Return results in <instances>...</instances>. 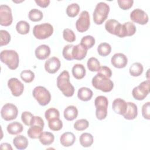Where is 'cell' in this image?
Returning a JSON list of instances; mask_svg holds the SVG:
<instances>
[{"label":"cell","mask_w":150,"mask_h":150,"mask_svg":"<svg viewBox=\"0 0 150 150\" xmlns=\"http://www.w3.org/2000/svg\"><path fill=\"white\" fill-rule=\"evenodd\" d=\"M122 25L117 20L111 19L106 21L105 23V28L106 30L111 33L119 36Z\"/></svg>","instance_id":"cell-15"},{"label":"cell","mask_w":150,"mask_h":150,"mask_svg":"<svg viewBox=\"0 0 150 150\" xmlns=\"http://www.w3.org/2000/svg\"><path fill=\"white\" fill-rule=\"evenodd\" d=\"M53 33V27L49 23L36 25L33 27V34L38 39H45L49 38Z\"/></svg>","instance_id":"cell-7"},{"label":"cell","mask_w":150,"mask_h":150,"mask_svg":"<svg viewBox=\"0 0 150 150\" xmlns=\"http://www.w3.org/2000/svg\"><path fill=\"white\" fill-rule=\"evenodd\" d=\"M93 91L91 89L87 87H81L79 89L77 93L78 98L83 101H87L91 100L93 97Z\"/></svg>","instance_id":"cell-26"},{"label":"cell","mask_w":150,"mask_h":150,"mask_svg":"<svg viewBox=\"0 0 150 150\" xmlns=\"http://www.w3.org/2000/svg\"><path fill=\"white\" fill-rule=\"evenodd\" d=\"M45 117L47 121L60 117L59 110L55 108H50L47 109L45 113Z\"/></svg>","instance_id":"cell-40"},{"label":"cell","mask_w":150,"mask_h":150,"mask_svg":"<svg viewBox=\"0 0 150 150\" xmlns=\"http://www.w3.org/2000/svg\"><path fill=\"white\" fill-rule=\"evenodd\" d=\"M87 50L88 49H87L80 43L76 46L74 45L72 52L73 59L77 60H83L86 56Z\"/></svg>","instance_id":"cell-20"},{"label":"cell","mask_w":150,"mask_h":150,"mask_svg":"<svg viewBox=\"0 0 150 150\" xmlns=\"http://www.w3.org/2000/svg\"><path fill=\"white\" fill-rule=\"evenodd\" d=\"M131 21L139 25H145L148 22V16L146 13L139 8L134 9L130 13Z\"/></svg>","instance_id":"cell-13"},{"label":"cell","mask_w":150,"mask_h":150,"mask_svg":"<svg viewBox=\"0 0 150 150\" xmlns=\"http://www.w3.org/2000/svg\"><path fill=\"white\" fill-rule=\"evenodd\" d=\"M7 131L11 135H18L21 133L23 130L22 124L18 121L9 123L6 127Z\"/></svg>","instance_id":"cell-25"},{"label":"cell","mask_w":150,"mask_h":150,"mask_svg":"<svg viewBox=\"0 0 150 150\" xmlns=\"http://www.w3.org/2000/svg\"><path fill=\"white\" fill-rule=\"evenodd\" d=\"M1 148L2 149H10V150H12V147L8 143H2L1 144Z\"/></svg>","instance_id":"cell-50"},{"label":"cell","mask_w":150,"mask_h":150,"mask_svg":"<svg viewBox=\"0 0 150 150\" xmlns=\"http://www.w3.org/2000/svg\"><path fill=\"white\" fill-rule=\"evenodd\" d=\"M117 2L120 8L123 10H127L132 6L133 0H118Z\"/></svg>","instance_id":"cell-46"},{"label":"cell","mask_w":150,"mask_h":150,"mask_svg":"<svg viewBox=\"0 0 150 150\" xmlns=\"http://www.w3.org/2000/svg\"><path fill=\"white\" fill-rule=\"evenodd\" d=\"M74 45H67L65 46L63 49L62 54L63 57L67 60H73L72 52L73 48Z\"/></svg>","instance_id":"cell-43"},{"label":"cell","mask_w":150,"mask_h":150,"mask_svg":"<svg viewBox=\"0 0 150 150\" xmlns=\"http://www.w3.org/2000/svg\"><path fill=\"white\" fill-rule=\"evenodd\" d=\"M86 73L84 66L81 64H76L72 68V74L76 79H83Z\"/></svg>","instance_id":"cell-28"},{"label":"cell","mask_w":150,"mask_h":150,"mask_svg":"<svg viewBox=\"0 0 150 150\" xmlns=\"http://www.w3.org/2000/svg\"><path fill=\"white\" fill-rule=\"evenodd\" d=\"M98 73H101V74L107 77L108 78H110L112 76V71L111 69L105 66H103L100 67V70L98 71Z\"/></svg>","instance_id":"cell-48"},{"label":"cell","mask_w":150,"mask_h":150,"mask_svg":"<svg viewBox=\"0 0 150 150\" xmlns=\"http://www.w3.org/2000/svg\"><path fill=\"white\" fill-rule=\"evenodd\" d=\"M89 126L88 121L86 119L77 120L74 124V128L77 131H81L87 129Z\"/></svg>","instance_id":"cell-41"},{"label":"cell","mask_w":150,"mask_h":150,"mask_svg":"<svg viewBox=\"0 0 150 150\" xmlns=\"http://www.w3.org/2000/svg\"><path fill=\"white\" fill-rule=\"evenodd\" d=\"M57 86L66 97H70L73 96L74 88L70 82V75L67 71L64 70L58 76Z\"/></svg>","instance_id":"cell-1"},{"label":"cell","mask_w":150,"mask_h":150,"mask_svg":"<svg viewBox=\"0 0 150 150\" xmlns=\"http://www.w3.org/2000/svg\"><path fill=\"white\" fill-rule=\"evenodd\" d=\"M18 114V108L15 105L11 103L5 104L1 110V117L5 121H11L15 119Z\"/></svg>","instance_id":"cell-10"},{"label":"cell","mask_w":150,"mask_h":150,"mask_svg":"<svg viewBox=\"0 0 150 150\" xmlns=\"http://www.w3.org/2000/svg\"><path fill=\"white\" fill-rule=\"evenodd\" d=\"M63 39L68 42H73L76 40V35L74 32L70 29H64L63 32Z\"/></svg>","instance_id":"cell-44"},{"label":"cell","mask_w":150,"mask_h":150,"mask_svg":"<svg viewBox=\"0 0 150 150\" xmlns=\"http://www.w3.org/2000/svg\"><path fill=\"white\" fill-rule=\"evenodd\" d=\"M111 52V47L108 43H101L97 47V52L101 56H107Z\"/></svg>","instance_id":"cell-33"},{"label":"cell","mask_w":150,"mask_h":150,"mask_svg":"<svg viewBox=\"0 0 150 150\" xmlns=\"http://www.w3.org/2000/svg\"><path fill=\"white\" fill-rule=\"evenodd\" d=\"M16 29L19 34L26 35L29 32L30 25L25 21H20L16 23Z\"/></svg>","instance_id":"cell-32"},{"label":"cell","mask_w":150,"mask_h":150,"mask_svg":"<svg viewBox=\"0 0 150 150\" xmlns=\"http://www.w3.org/2000/svg\"><path fill=\"white\" fill-rule=\"evenodd\" d=\"M0 46L7 45L11 41V38L9 33L5 30H0Z\"/></svg>","instance_id":"cell-42"},{"label":"cell","mask_w":150,"mask_h":150,"mask_svg":"<svg viewBox=\"0 0 150 150\" xmlns=\"http://www.w3.org/2000/svg\"><path fill=\"white\" fill-rule=\"evenodd\" d=\"M144 70L143 66L139 62H135L130 66L129 71L130 74L134 77H138L142 74Z\"/></svg>","instance_id":"cell-31"},{"label":"cell","mask_w":150,"mask_h":150,"mask_svg":"<svg viewBox=\"0 0 150 150\" xmlns=\"http://www.w3.org/2000/svg\"><path fill=\"white\" fill-rule=\"evenodd\" d=\"M80 9V6L77 3L71 4L66 8V13L69 17L74 18L78 15Z\"/></svg>","instance_id":"cell-34"},{"label":"cell","mask_w":150,"mask_h":150,"mask_svg":"<svg viewBox=\"0 0 150 150\" xmlns=\"http://www.w3.org/2000/svg\"><path fill=\"white\" fill-rule=\"evenodd\" d=\"M60 62L56 57L49 58L45 63V69L46 71L50 74L56 73L60 67Z\"/></svg>","instance_id":"cell-16"},{"label":"cell","mask_w":150,"mask_h":150,"mask_svg":"<svg viewBox=\"0 0 150 150\" xmlns=\"http://www.w3.org/2000/svg\"><path fill=\"white\" fill-rule=\"evenodd\" d=\"M13 21V17L11 8L6 5L0 6V24L2 26H8Z\"/></svg>","instance_id":"cell-11"},{"label":"cell","mask_w":150,"mask_h":150,"mask_svg":"<svg viewBox=\"0 0 150 150\" xmlns=\"http://www.w3.org/2000/svg\"><path fill=\"white\" fill-rule=\"evenodd\" d=\"M43 16L42 12L36 8L31 9L28 13L29 19L33 22L40 21L43 18Z\"/></svg>","instance_id":"cell-35"},{"label":"cell","mask_w":150,"mask_h":150,"mask_svg":"<svg viewBox=\"0 0 150 150\" xmlns=\"http://www.w3.org/2000/svg\"><path fill=\"white\" fill-rule=\"evenodd\" d=\"M75 140V135L71 132H64L60 137V142L61 144L65 147H69L73 145Z\"/></svg>","instance_id":"cell-23"},{"label":"cell","mask_w":150,"mask_h":150,"mask_svg":"<svg viewBox=\"0 0 150 150\" xmlns=\"http://www.w3.org/2000/svg\"><path fill=\"white\" fill-rule=\"evenodd\" d=\"M32 95L38 103L42 106L48 104L51 100L50 92L43 86L36 87L33 90Z\"/></svg>","instance_id":"cell-8"},{"label":"cell","mask_w":150,"mask_h":150,"mask_svg":"<svg viewBox=\"0 0 150 150\" xmlns=\"http://www.w3.org/2000/svg\"><path fill=\"white\" fill-rule=\"evenodd\" d=\"M54 140V135L50 132H43L39 137L40 143L43 145H49Z\"/></svg>","instance_id":"cell-30"},{"label":"cell","mask_w":150,"mask_h":150,"mask_svg":"<svg viewBox=\"0 0 150 150\" xmlns=\"http://www.w3.org/2000/svg\"><path fill=\"white\" fill-rule=\"evenodd\" d=\"M64 117L67 121H73L78 115V110L74 105H69L66 107L63 112Z\"/></svg>","instance_id":"cell-24"},{"label":"cell","mask_w":150,"mask_h":150,"mask_svg":"<svg viewBox=\"0 0 150 150\" xmlns=\"http://www.w3.org/2000/svg\"><path fill=\"white\" fill-rule=\"evenodd\" d=\"M34 115L29 111H24L22 113L21 120L27 126H30Z\"/></svg>","instance_id":"cell-45"},{"label":"cell","mask_w":150,"mask_h":150,"mask_svg":"<svg viewBox=\"0 0 150 150\" xmlns=\"http://www.w3.org/2000/svg\"><path fill=\"white\" fill-rule=\"evenodd\" d=\"M80 143L81 145L83 147H89L90 146L94 141L93 136L88 132L83 133L79 138Z\"/></svg>","instance_id":"cell-29"},{"label":"cell","mask_w":150,"mask_h":150,"mask_svg":"<svg viewBox=\"0 0 150 150\" xmlns=\"http://www.w3.org/2000/svg\"><path fill=\"white\" fill-rule=\"evenodd\" d=\"M88 69L91 71H98L100 69V63L96 57H90L87 61Z\"/></svg>","instance_id":"cell-36"},{"label":"cell","mask_w":150,"mask_h":150,"mask_svg":"<svg viewBox=\"0 0 150 150\" xmlns=\"http://www.w3.org/2000/svg\"><path fill=\"white\" fill-rule=\"evenodd\" d=\"M20 76L22 80L27 83H31L35 79V73L30 70H23L21 73Z\"/></svg>","instance_id":"cell-39"},{"label":"cell","mask_w":150,"mask_h":150,"mask_svg":"<svg viewBox=\"0 0 150 150\" xmlns=\"http://www.w3.org/2000/svg\"><path fill=\"white\" fill-rule=\"evenodd\" d=\"M45 123L43 119L39 116H34L27 134L32 139L39 138L43 133Z\"/></svg>","instance_id":"cell-5"},{"label":"cell","mask_w":150,"mask_h":150,"mask_svg":"<svg viewBox=\"0 0 150 150\" xmlns=\"http://www.w3.org/2000/svg\"><path fill=\"white\" fill-rule=\"evenodd\" d=\"M36 57L39 60H45L47 59L50 54V49L46 45H41L39 46L35 51Z\"/></svg>","instance_id":"cell-21"},{"label":"cell","mask_w":150,"mask_h":150,"mask_svg":"<svg viewBox=\"0 0 150 150\" xmlns=\"http://www.w3.org/2000/svg\"><path fill=\"white\" fill-rule=\"evenodd\" d=\"M92 85L97 90L103 92H110L114 87V83L107 77L98 73L92 79Z\"/></svg>","instance_id":"cell-3"},{"label":"cell","mask_w":150,"mask_h":150,"mask_svg":"<svg viewBox=\"0 0 150 150\" xmlns=\"http://www.w3.org/2000/svg\"><path fill=\"white\" fill-rule=\"evenodd\" d=\"M112 108L115 113L123 115L127 108V103L122 98H116L112 102Z\"/></svg>","instance_id":"cell-18"},{"label":"cell","mask_w":150,"mask_h":150,"mask_svg":"<svg viewBox=\"0 0 150 150\" xmlns=\"http://www.w3.org/2000/svg\"><path fill=\"white\" fill-rule=\"evenodd\" d=\"M90 15L87 11H83L76 22V28L79 32L87 31L90 27Z\"/></svg>","instance_id":"cell-12"},{"label":"cell","mask_w":150,"mask_h":150,"mask_svg":"<svg viewBox=\"0 0 150 150\" xmlns=\"http://www.w3.org/2000/svg\"><path fill=\"white\" fill-rule=\"evenodd\" d=\"M110 12L109 5L103 2L96 5L93 12V21L97 25H101L107 18Z\"/></svg>","instance_id":"cell-4"},{"label":"cell","mask_w":150,"mask_h":150,"mask_svg":"<svg viewBox=\"0 0 150 150\" xmlns=\"http://www.w3.org/2000/svg\"><path fill=\"white\" fill-rule=\"evenodd\" d=\"M13 144L18 149H25L28 145V140L23 135H18L13 139Z\"/></svg>","instance_id":"cell-27"},{"label":"cell","mask_w":150,"mask_h":150,"mask_svg":"<svg viewBox=\"0 0 150 150\" xmlns=\"http://www.w3.org/2000/svg\"><path fill=\"white\" fill-rule=\"evenodd\" d=\"M8 86L15 97L20 96L24 90V85L17 78H11L8 81Z\"/></svg>","instance_id":"cell-14"},{"label":"cell","mask_w":150,"mask_h":150,"mask_svg":"<svg viewBox=\"0 0 150 150\" xmlns=\"http://www.w3.org/2000/svg\"><path fill=\"white\" fill-rule=\"evenodd\" d=\"M94 104L96 108V115L97 119L100 120H104L107 115V108L108 100L104 96H97L94 101Z\"/></svg>","instance_id":"cell-6"},{"label":"cell","mask_w":150,"mask_h":150,"mask_svg":"<svg viewBox=\"0 0 150 150\" xmlns=\"http://www.w3.org/2000/svg\"><path fill=\"white\" fill-rule=\"evenodd\" d=\"M96 43V40L94 37L91 35H87L82 38L81 39L80 44H81L87 49L91 48Z\"/></svg>","instance_id":"cell-38"},{"label":"cell","mask_w":150,"mask_h":150,"mask_svg":"<svg viewBox=\"0 0 150 150\" xmlns=\"http://www.w3.org/2000/svg\"><path fill=\"white\" fill-rule=\"evenodd\" d=\"M111 62L112 66L118 69L125 67L128 63V59L127 56L122 53H117L113 55L111 57Z\"/></svg>","instance_id":"cell-17"},{"label":"cell","mask_w":150,"mask_h":150,"mask_svg":"<svg viewBox=\"0 0 150 150\" xmlns=\"http://www.w3.org/2000/svg\"><path fill=\"white\" fill-rule=\"evenodd\" d=\"M138 115V108L135 104L132 102L127 103V108L126 112L123 115L124 118L132 120L135 119Z\"/></svg>","instance_id":"cell-22"},{"label":"cell","mask_w":150,"mask_h":150,"mask_svg":"<svg viewBox=\"0 0 150 150\" xmlns=\"http://www.w3.org/2000/svg\"><path fill=\"white\" fill-rule=\"evenodd\" d=\"M0 59L1 61L11 70H15L19 66V55L14 50H2L0 53Z\"/></svg>","instance_id":"cell-2"},{"label":"cell","mask_w":150,"mask_h":150,"mask_svg":"<svg viewBox=\"0 0 150 150\" xmlns=\"http://www.w3.org/2000/svg\"><path fill=\"white\" fill-rule=\"evenodd\" d=\"M149 93V80L142 81L132 91L133 97L137 100H143Z\"/></svg>","instance_id":"cell-9"},{"label":"cell","mask_w":150,"mask_h":150,"mask_svg":"<svg viewBox=\"0 0 150 150\" xmlns=\"http://www.w3.org/2000/svg\"><path fill=\"white\" fill-rule=\"evenodd\" d=\"M137 29L135 25L131 22H127L122 25L121 32L118 37L124 38L125 36H131L135 34Z\"/></svg>","instance_id":"cell-19"},{"label":"cell","mask_w":150,"mask_h":150,"mask_svg":"<svg viewBox=\"0 0 150 150\" xmlns=\"http://www.w3.org/2000/svg\"><path fill=\"white\" fill-rule=\"evenodd\" d=\"M49 128L54 131L60 130L63 127V122L59 118H54L48 121Z\"/></svg>","instance_id":"cell-37"},{"label":"cell","mask_w":150,"mask_h":150,"mask_svg":"<svg viewBox=\"0 0 150 150\" xmlns=\"http://www.w3.org/2000/svg\"><path fill=\"white\" fill-rule=\"evenodd\" d=\"M35 2L37 5L42 8H46L50 2L49 0H35Z\"/></svg>","instance_id":"cell-49"},{"label":"cell","mask_w":150,"mask_h":150,"mask_svg":"<svg viewBox=\"0 0 150 150\" xmlns=\"http://www.w3.org/2000/svg\"><path fill=\"white\" fill-rule=\"evenodd\" d=\"M149 108H150V103L149 102H147L142 105V114L143 117L145 119H146V120L150 119Z\"/></svg>","instance_id":"cell-47"}]
</instances>
